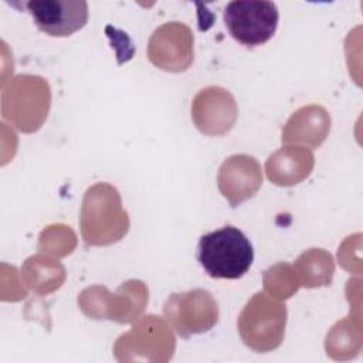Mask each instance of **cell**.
Segmentation results:
<instances>
[{
  "mask_svg": "<svg viewBox=\"0 0 363 363\" xmlns=\"http://www.w3.org/2000/svg\"><path fill=\"white\" fill-rule=\"evenodd\" d=\"M79 227L88 247L112 245L128 234L130 220L122 207V199L116 187L109 183H96L85 191Z\"/></svg>",
  "mask_w": 363,
  "mask_h": 363,
  "instance_id": "obj_1",
  "label": "cell"
},
{
  "mask_svg": "<svg viewBox=\"0 0 363 363\" xmlns=\"http://www.w3.org/2000/svg\"><path fill=\"white\" fill-rule=\"evenodd\" d=\"M197 261L216 279H238L254 261V250L247 235L234 225H224L200 237Z\"/></svg>",
  "mask_w": 363,
  "mask_h": 363,
  "instance_id": "obj_2",
  "label": "cell"
},
{
  "mask_svg": "<svg viewBox=\"0 0 363 363\" xmlns=\"http://www.w3.org/2000/svg\"><path fill=\"white\" fill-rule=\"evenodd\" d=\"M51 89L38 75L21 74L1 89V116L24 133L37 132L50 111Z\"/></svg>",
  "mask_w": 363,
  "mask_h": 363,
  "instance_id": "obj_3",
  "label": "cell"
},
{
  "mask_svg": "<svg viewBox=\"0 0 363 363\" xmlns=\"http://www.w3.org/2000/svg\"><path fill=\"white\" fill-rule=\"evenodd\" d=\"M286 305L257 292L245 303L237 319L238 333L251 350L267 353L281 346L286 326Z\"/></svg>",
  "mask_w": 363,
  "mask_h": 363,
  "instance_id": "obj_4",
  "label": "cell"
},
{
  "mask_svg": "<svg viewBox=\"0 0 363 363\" xmlns=\"http://www.w3.org/2000/svg\"><path fill=\"white\" fill-rule=\"evenodd\" d=\"M149 301V291L143 281L129 279L112 294L108 288L92 285L78 295V306L89 319H109L130 323L140 318Z\"/></svg>",
  "mask_w": 363,
  "mask_h": 363,
  "instance_id": "obj_5",
  "label": "cell"
},
{
  "mask_svg": "<svg viewBox=\"0 0 363 363\" xmlns=\"http://www.w3.org/2000/svg\"><path fill=\"white\" fill-rule=\"evenodd\" d=\"M230 35L247 48L265 44L277 31L279 13L272 1H230L223 11Z\"/></svg>",
  "mask_w": 363,
  "mask_h": 363,
  "instance_id": "obj_6",
  "label": "cell"
},
{
  "mask_svg": "<svg viewBox=\"0 0 363 363\" xmlns=\"http://www.w3.org/2000/svg\"><path fill=\"white\" fill-rule=\"evenodd\" d=\"M163 313L169 325L184 339L204 333L218 322V305L213 295L201 288L172 294L163 305Z\"/></svg>",
  "mask_w": 363,
  "mask_h": 363,
  "instance_id": "obj_7",
  "label": "cell"
},
{
  "mask_svg": "<svg viewBox=\"0 0 363 363\" xmlns=\"http://www.w3.org/2000/svg\"><path fill=\"white\" fill-rule=\"evenodd\" d=\"M194 38L189 26L169 21L157 27L147 43V58L159 69L184 72L194 60Z\"/></svg>",
  "mask_w": 363,
  "mask_h": 363,
  "instance_id": "obj_8",
  "label": "cell"
},
{
  "mask_svg": "<svg viewBox=\"0 0 363 363\" xmlns=\"http://www.w3.org/2000/svg\"><path fill=\"white\" fill-rule=\"evenodd\" d=\"M238 108L230 91L221 86H206L191 102V119L207 136H223L235 125Z\"/></svg>",
  "mask_w": 363,
  "mask_h": 363,
  "instance_id": "obj_9",
  "label": "cell"
},
{
  "mask_svg": "<svg viewBox=\"0 0 363 363\" xmlns=\"http://www.w3.org/2000/svg\"><path fill=\"white\" fill-rule=\"evenodd\" d=\"M26 9L37 28L51 37H69L85 27L88 3L84 0H33Z\"/></svg>",
  "mask_w": 363,
  "mask_h": 363,
  "instance_id": "obj_10",
  "label": "cell"
},
{
  "mask_svg": "<svg viewBox=\"0 0 363 363\" xmlns=\"http://www.w3.org/2000/svg\"><path fill=\"white\" fill-rule=\"evenodd\" d=\"M217 186L231 207L254 197L262 186L261 164L254 156L233 155L218 169Z\"/></svg>",
  "mask_w": 363,
  "mask_h": 363,
  "instance_id": "obj_11",
  "label": "cell"
},
{
  "mask_svg": "<svg viewBox=\"0 0 363 363\" xmlns=\"http://www.w3.org/2000/svg\"><path fill=\"white\" fill-rule=\"evenodd\" d=\"M174 346V336L167 323L156 315H146L118 337L113 352L116 356L125 352H166L172 356Z\"/></svg>",
  "mask_w": 363,
  "mask_h": 363,
  "instance_id": "obj_12",
  "label": "cell"
},
{
  "mask_svg": "<svg viewBox=\"0 0 363 363\" xmlns=\"http://www.w3.org/2000/svg\"><path fill=\"white\" fill-rule=\"evenodd\" d=\"M330 130V116L323 106L306 105L295 111L282 128V143H305L319 147Z\"/></svg>",
  "mask_w": 363,
  "mask_h": 363,
  "instance_id": "obj_13",
  "label": "cell"
},
{
  "mask_svg": "<svg viewBox=\"0 0 363 363\" xmlns=\"http://www.w3.org/2000/svg\"><path fill=\"white\" fill-rule=\"evenodd\" d=\"M315 166L311 149L303 146H284L265 162L267 177L277 186L289 187L305 180Z\"/></svg>",
  "mask_w": 363,
  "mask_h": 363,
  "instance_id": "obj_14",
  "label": "cell"
},
{
  "mask_svg": "<svg viewBox=\"0 0 363 363\" xmlns=\"http://www.w3.org/2000/svg\"><path fill=\"white\" fill-rule=\"evenodd\" d=\"M21 279L38 295L57 291L65 281V268L47 255H33L21 267Z\"/></svg>",
  "mask_w": 363,
  "mask_h": 363,
  "instance_id": "obj_15",
  "label": "cell"
},
{
  "mask_svg": "<svg viewBox=\"0 0 363 363\" xmlns=\"http://www.w3.org/2000/svg\"><path fill=\"white\" fill-rule=\"evenodd\" d=\"M294 271L305 288L326 286L335 272L333 257L322 248L306 250L295 261Z\"/></svg>",
  "mask_w": 363,
  "mask_h": 363,
  "instance_id": "obj_16",
  "label": "cell"
},
{
  "mask_svg": "<svg viewBox=\"0 0 363 363\" xmlns=\"http://www.w3.org/2000/svg\"><path fill=\"white\" fill-rule=\"evenodd\" d=\"M262 281L265 291L279 299L291 298L301 286L294 267L286 262H279L268 268L264 272Z\"/></svg>",
  "mask_w": 363,
  "mask_h": 363,
  "instance_id": "obj_17",
  "label": "cell"
},
{
  "mask_svg": "<svg viewBox=\"0 0 363 363\" xmlns=\"http://www.w3.org/2000/svg\"><path fill=\"white\" fill-rule=\"evenodd\" d=\"M75 233L62 224H54L44 228L40 234L38 250L55 257H65L75 248Z\"/></svg>",
  "mask_w": 363,
  "mask_h": 363,
  "instance_id": "obj_18",
  "label": "cell"
}]
</instances>
